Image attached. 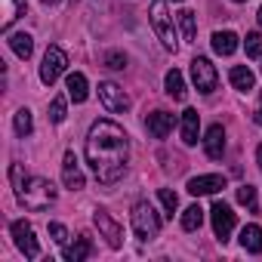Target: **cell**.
I'll return each instance as SVG.
<instances>
[{
  "mask_svg": "<svg viewBox=\"0 0 262 262\" xmlns=\"http://www.w3.org/2000/svg\"><path fill=\"white\" fill-rule=\"evenodd\" d=\"M164 86H167V96H173L176 102H182V99H185V80H182V71L170 68V71H167V77H164Z\"/></svg>",
  "mask_w": 262,
  "mask_h": 262,
  "instance_id": "7402d4cb",
  "label": "cell"
},
{
  "mask_svg": "<svg viewBox=\"0 0 262 262\" xmlns=\"http://www.w3.org/2000/svg\"><path fill=\"white\" fill-rule=\"evenodd\" d=\"M129 158V139L123 133V126L114 120H93L90 133H86V164L96 173L102 185H111L123 176Z\"/></svg>",
  "mask_w": 262,
  "mask_h": 262,
  "instance_id": "6da1fadb",
  "label": "cell"
},
{
  "mask_svg": "<svg viewBox=\"0 0 262 262\" xmlns=\"http://www.w3.org/2000/svg\"><path fill=\"white\" fill-rule=\"evenodd\" d=\"M179 25H182V37H185L188 43H194V37H198V22H194V13H191V10H182V13H179Z\"/></svg>",
  "mask_w": 262,
  "mask_h": 262,
  "instance_id": "d4e9b609",
  "label": "cell"
},
{
  "mask_svg": "<svg viewBox=\"0 0 262 262\" xmlns=\"http://www.w3.org/2000/svg\"><path fill=\"white\" fill-rule=\"evenodd\" d=\"M225 188V176L222 173H210V176H194L188 179V194L201 198V194H216Z\"/></svg>",
  "mask_w": 262,
  "mask_h": 262,
  "instance_id": "8fae6325",
  "label": "cell"
},
{
  "mask_svg": "<svg viewBox=\"0 0 262 262\" xmlns=\"http://www.w3.org/2000/svg\"><path fill=\"white\" fill-rule=\"evenodd\" d=\"M40 4H47V7H53V4H59V0H40Z\"/></svg>",
  "mask_w": 262,
  "mask_h": 262,
  "instance_id": "e575fe53",
  "label": "cell"
},
{
  "mask_svg": "<svg viewBox=\"0 0 262 262\" xmlns=\"http://www.w3.org/2000/svg\"><path fill=\"white\" fill-rule=\"evenodd\" d=\"M13 179H16V198L25 210H47L56 201V185L50 179H40V176L19 179V167H13Z\"/></svg>",
  "mask_w": 262,
  "mask_h": 262,
  "instance_id": "7a4b0ae2",
  "label": "cell"
},
{
  "mask_svg": "<svg viewBox=\"0 0 262 262\" xmlns=\"http://www.w3.org/2000/svg\"><path fill=\"white\" fill-rule=\"evenodd\" d=\"M210 216H213V231H216V237L225 244L228 234H231V228H234V213H231V207H228L225 201H216L213 210H210Z\"/></svg>",
  "mask_w": 262,
  "mask_h": 262,
  "instance_id": "30bf717a",
  "label": "cell"
},
{
  "mask_svg": "<svg viewBox=\"0 0 262 262\" xmlns=\"http://www.w3.org/2000/svg\"><path fill=\"white\" fill-rule=\"evenodd\" d=\"M105 65H108V68H114V71H120V68L126 65V56H120V53H108Z\"/></svg>",
  "mask_w": 262,
  "mask_h": 262,
  "instance_id": "1f68e13d",
  "label": "cell"
},
{
  "mask_svg": "<svg viewBox=\"0 0 262 262\" xmlns=\"http://www.w3.org/2000/svg\"><path fill=\"white\" fill-rule=\"evenodd\" d=\"M256 19H259V25H262V7H259V13H256Z\"/></svg>",
  "mask_w": 262,
  "mask_h": 262,
  "instance_id": "d590c367",
  "label": "cell"
},
{
  "mask_svg": "<svg viewBox=\"0 0 262 262\" xmlns=\"http://www.w3.org/2000/svg\"><path fill=\"white\" fill-rule=\"evenodd\" d=\"M158 198H161V204H164L167 216L173 219V213H176V207H179V198H176V191H173V188H161V191H158Z\"/></svg>",
  "mask_w": 262,
  "mask_h": 262,
  "instance_id": "83f0119b",
  "label": "cell"
},
{
  "mask_svg": "<svg viewBox=\"0 0 262 262\" xmlns=\"http://www.w3.org/2000/svg\"><path fill=\"white\" fill-rule=\"evenodd\" d=\"M191 83H194L198 93H204V96H210V93L216 90L219 74H216V68L210 65V59H204V56L191 59Z\"/></svg>",
  "mask_w": 262,
  "mask_h": 262,
  "instance_id": "8992f818",
  "label": "cell"
},
{
  "mask_svg": "<svg viewBox=\"0 0 262 262\" xmlns=\"http://www.w3.org/2000/svg\"><path fill=\"white\" fill-rule=\"evenodd\" d=\"M148 16H151V28L158 34V40L164 43V50H173L176 53L179 40H176V28H173V16L167 13V0H155L151 10H148Z\"/></svg>",
  "mask_w": 262,
  "mask_h": 262,
  "instance_id": "277c9868",
  "label": "cell"
},
{
  "mask_svg": "<svg viewBox=\"0 0 262 262\" xmlns=\"http://www.w3.org/2000/svg\"><path fill=\"white\" fill-rule=\"evenodd\" d=\"M256 164H259V170H262V145L256 148Z\"/></svg>",
  "mask_w": 262,
  "mask_h": 262,
  "instance_id": "836d02e7",
  "label": "cell"
},
{
  "mask_svg": "<svg viewBox=\"0 0 262 262\" xmlns=\"http://www.w3.org/2000/svg\"><path fill=\"white\" fill-rule=\"evenodd\" d=\"M237 204L256 210V188H253V185H241V188H237Z\"/></svg>",
  "mask_w": 262,
  "mask_h": 262,
  "instance_id": "f546056e",
  "label": "cell"
},
{
  "mask_svg": "<svg viewBox=\"0 0 262 262\" xmlns=\"http://www.w3.org/2000/svg\"><path fill=\"white\" fill-rule=\"evenodd\" d=\"M173 4H179V0H173Z\"/></svg>",
  "mask_w": 262,
  "mask_h": 262,
  "instance_id": "74e56055",
  "label": "cell"
},
{
  "mask_svg": "<svg viewBox=\"0 0 262 262\" xmlns=\"http://www.w3.org/2000/svg\"><path fill=\"white\" fill-rule=\"evenodd\" d=\"M65 68H68V56H65V50H62V47H47V53H43V65H40V80H43L47 86H53Z\"/></svg>",
  "mask_w": 262,
  "mask_h": 262,
  "instance_id": "5b68a950",
  "label": "cell"
},
{
  "mask_svg": "<svg viewBox=\"0 0 262 262\" xmlns=\"http://www.w3.org/2000/svg\"><path fill=\"white\" fill-rule=\"evenodd\" d=\"M253 120L262 126V93H259V108H256V114H253Z\"/></svg>",
  "mask_w": 262,
  "mask_h": 262,
  "instance_id": "d6a6232c",
  "label": "cell"
},
{
  "mask_svg": "<svg viewBox=\"0 0 262 262\" xmlns=\"http://www.w3.org/2000/svg\"><path fill=\"white\" fill-rule=\"evenodd\" d=\"M201 225H204V210H201L198 204H191V207L182 213V228H185V231H198Z\"/></svg>",
  "mask_w": 262,
  "mask_h": 262,
  "instance_id": "cb8c5ba5",
  "label": "cell"
},
{
  "mask_svg": "<svg viewBox=\"0 0 262 262\" xmlns=\"http://www.w3.org/2000/svg\"><path fill=\"white\" fill-rule=\"evenodd\" d=\"M204 148H207V158H213V161L222 158V151H225V129H222V123H213V126L207 129Z\"/></svg>",
  "mask_w": 262,
  "mask_h": 262,
  "instance_id": "5bb4252c",
  "label": "cell"
},
{
  "mask_svg": "<svg viewBox=\"0 0 262 262\" xmlns=\"http://www.w3.org/2000/svg\"><path fill=\"white\" fill-rule=\"evenodd\" d=\"M228 80H231V86L241 90V93H247V90L256 86V74H253L247 65H234V68L228 71Z\"/></svg>",
  "mask_w": 262,
  "mask_h": 262,
  "instance_id": "ac0fdd59",
  "label": "cell"
},
{
  "mask_svg": "<svg viewBox=\"0 0 262 262\" xmlns=\"http://www.w3.org/2000/svg\"><path fill=\"white\" fill-rule=\"evenodd\" d=\"M244 50H247L250 59H259V56H262V34H259V31H250V34L244 37Z\"/></svg>",
  "mask_w": 262,
  "mask_h": 262,
  "instance_id": "4316f807",
  "label": "cell"
},
{
  "mask_svg": "<svg viewBox=\"0 0 262 262\" xmlns=\"http://www.w3.org/2000/svg\"><path fill=\"white\" fill-rule=\"evenodd\" d=\"M129 222H133V234H136L142 244H148V241H155V237L161 234V216L155 213V207H151L148 201H139V204L133 207Z\"/></svg>",
  "mask_w": 262,
  "mask_h": 262,
  "instance_id": "3957f363",
  "label": "cell"
},
{
  "mask_svg": "<svg viewBox=\"0 0 262 262\" xmlns=\"http://www.w3.org/2000/svg\"><path fill=\"white\" fill-rule=\"evenodd\" d=\"M148 133L155 136V139H167L170 133H173V126H176V114H170V111H155V114H148Z\"/></svg>",
  "mask_w": 262,
  "mask_h": 262,
  "instance_id": "4fadbf2b",
  "label": "cell"
},
{
  "mask_svg": "<svg viewBox=\"0 0 262 262\" xmlns=\"http://www.w3.org/2000/svg\"><path fill=\"white\" fill-rule=\"evenodd\" d=\"M93 222H96L99 234L105 237V244H108L111 250H120V247H123V228H120L105 210H96V213H93Z\"/></svg>",
  "mask_w": 262,
  "mask_h": 262,
  "instance_id": "ba28073f",
  "label": "cell"
},
{
  "mask_svg": "<svg viewBox=\"0 0 262 262\" xmlns=\"http://www.w3.org/2000/svg\"><path fill=\"white\" fill-rule=\"evenodd\" d=\"M10 50H13L19 59H31V53H34V37H31V34H25V31L10 34Z\"/></svg>",
  "mask_w": 262,
  "mask_h": 262,
  "instance_id": "44dd1931",
  "label": "cell"
},
{
  "mask_svg": "<svg viewBox=\"0 0 262 262\" xmlns=\"http://www.w3.org/2000/svg\"><path fill=\"white\" fill-rule=\"evenodd\" d=\"M65 114H68V108H65V96H56V99L50 102V120H53V123H62Z\"/></svg>",
  "mask_w": 262,
  "mask_h": 262,
  "instance_id": "f1b7e54d",
  "label": "cell"
},
{
  "mask_svg": "<svg viewBox=\"0 0 262 262\" xmlns=\"http://www.w3.org/2000/svg\"><path fill=\"white\" fill-rule=\"evenodd\" d=\"M210 43H213V53L216 56H231L237 50V34L234 31H216Z\"/></svg>",
  "mask_w": 262,
  "mask_h": 262,
  "instance_id": "d6986e66",
  "label": "cell"
},
{
  "mask_svg": "<svg viewBox=\"0 0 262 262\" xmlns=\"http://www.w3.org/2000/svg\"><path fill=\"white\" fill-rule=\"evenodd\" d=\"M241 247L247 250V253H262V228L256 225V222H250V225H244L241 228Z\"/></svg>",
  "mask_w": 262,
  "mask_h": 262,
  "instance_id": "e0dca14e",
  "label": "cell"
},
{
  "mask_svg": "<svg viewBox=\"0 0 262 262\" xmlns=\"http://www.w3.org/2000/svg\"><path fill=\"white\" fill-rule=\"evenodd\" d=\"M13 123H16V133H19L22 139H25V136H31V129H34V120H31V111H28V108H19Z\"/></svg>",
  "mask_w": 262,
  "mask_h": 262,
  "instance_id": "484cf974",
  "label": "cell"
},
{
  "mask_svg": "<svg viewBox=\"0 0 262 262\" xmlns=\"http://www.w3.org/2000/svg\"><path fill=\"white\" fill-rule=\"evenodd\" d=\"M62 182L71 191H80L83 188V173H80V164H77V155L74 151H65V158H62Z\"/></svg>",
  "mask_w": 262,
  "mask_h": 262,
  "instance_id": "7c38bea8",
  "label": "cell"
},
{
  "mask_svg": "<svg viewBox=\"0 0 262 262\" xmlns=\"http://www.w3.org/2000/svg\"><path fill=\"white\" fill-rule=\"evenodd\" d=\"M198 133H201V114L194 108L182 111V142L185 145H198Z\"/></svg>",
  "mask_w": 262,
  "mask_h": 262,
  "instance_id": "9a60e30c",
  "label": "cell"
},
{
  "mask_svg": "<svg viewBox=\"0 0 262 262\" xmlns=\"http://www.w3.org/2000/svg\"><path fill=\"white\" fill-rule=\"evenodd\" d=\"M99 99H102V105H105L108 111H114V114H123V111L129 108V96H126L117 83H111V80H102V83H99Z\"/></svg>",
  "mask_w": 262,
  "mask_h": 262,
  "instance_id": "9c48e42d",
  "label": "cell"
},
{
  "mask_svg": "<svg viewBox=\"0 0 262 262\" xmlns=\"http://www.w3.org/2000/svg\"><path fill=\"white\" fill-rule=\"evenodd\" d=\"M90 253H93V244H90V237H77V241H74V247H65L62 259H65V262H83Z\"/></svg>",
  "mask_w": 262,
  "mask_h": 262,
  "instance_id": "603a6c76",
  "label": "cell"
},
{
  "mask_svg": "<svg viewBox=\"0 0 262 262\" xmlns=\"http://www.w3.org/2000/svg\"><path fill=\"white\" fill-rule=\"evenodd\" d=\"M25 0H4V10H0V28L4 31H10L13 28V22L19 19V16H25Z\"/></svg>",
  "mask_w": 262,
  "mask_h": 262,
  "instance_id": "2e32d148",
  "label": "cell"
},
{
  "mask_svg": "<svg viewBox=\"0 0 262 262\" xmlns=\"http://www.w3.org/2000/svg\"><path fill=\"white\" fill-rule=\"evenodd\" d=\"M234 4H244V0H234Z\"/></svg>",
  "mask_w": 262,
  "mask_h": 262,
  "instance_id": "8d00e7d4",
  "label": "cell"
},
{
  "mask_svg": "<svg viewBox=\"0 0 262 262\" xmlns=\"http://www.w3.org/2000/svg\"><path fill=\"white\" fill-rule=\"evenodd\" d=\"M10 231H13L16 247L25 253V259H37V256H40V244H37V237H34V228H31L25 219H16V222L10 225Z\"/></svg>",
  "mask_w": 262,
  "mask_h": 262,
  "instance_id": "52a82bcc",
  "label": "cell"
},
{
  "mask_svg": "<svg viewBox=\"0 0 262 262\" xmlns=\"http://www.w3.org/2000/svg\"><path fill=\"white\" fill-rule=\"evenodd\" d=\"M50 237H53L56 244H65V241H68V231H65V225H62V222H50Z\"/></svg>",
  "mask_w": 262,
  "mask_h": 262,
  "instance_id": "4dcf8cb0",
  "label": "cell"
},
{
  "mask_svg": "<svg viewBox=\"0 0 262 262\" xmlns=\"http://www.w3.org/2000/svg\"><path fill=\"white\" fill-rule=\"evenodd\" d=\"M65 90H68V96L80 105V102H86V96H90V86H86V77L80 74V71H74V74H68V80H65Z\"/></svg>",
  "mask_w": 262,
  "mask_h": 262,
  "instance_id": "ffe728a7",
  "label": "cell"
}]
</instances>
